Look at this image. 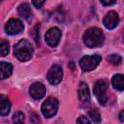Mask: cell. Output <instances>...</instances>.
<instances>
[{
  "instance_id": "cell-14",
  "label": "cell",
  "mask_w": 124,
  "mask_h": 124,
  "mask_svg": "<svg viewBox=\"0 0 124 124\" xmlns=\"http://www.w3.org/2000/svg\"><path fill=\"white\" fill-rule=\"evenodd\" d=\"M111 84L116 90L123 91L124 90V75L122 74L114 75L111 78Z\"/></svg>"
},
{
  "instance_id": "cell-13",
  "label": "cell",
  "mask_w": 124,
  "mask_h": 124,
  "mask_svg": "<svg viewBox=\"0 0 124 124\" xmlns=\"http://www.w3.org/2000/svg\"><path fill=\"white\" fill-rule=\"evenodd\" d=\"M0 78L1 79H4L6 78H9L12 73H13V66L12 64L5 62V61H1L0 62Z\"/></svg>"
},
{
  "instance_id": "cell-19",
  "label": "cell",
  "mask_w": 124,
  "mask_h": 124,
  "mask_svg": "<svg viewBox=\"0 0 124 124\" xmlns=\"http://www.w3.org/2000/svg\"><path fill=\"white\" fill-rule=\"evenodd\" d=\"M13 121L15 123H22L24 121V114L21 111H16L13 116Z\"/></svg>"
},
{
  "instance_id": "cell-4",
  "label": "cell",
  "mask_w": 124,
  "mask_h": 124,
  "mask_svg": "<svg viewBox=\"0 0 124 124\" xmlns=\"http://www.w3.org/2000/svg\"><path fill=\"white\" fill-rule=\"evenodd\" d=\"M100 55H85L79 60V66L84 72H90L94 70L101 62Z\"/></svg>"
},
{
  "instance_id": "cell-5",
  "label": "cell",
  "mask_w": 124,
  "mask_h": 124,
  "mask_svg": "<svg viewBox=\"0 0 124 124\" xmlns=\"http://www.w3.org/2000/svg\"><path fill=\"white\" fill-rule=\"evenodd\" d=\"M58 109V101L55 98L49 97L47 98L42 105L41 110L44 116L46 117H52Z\"/></svg>"
},
{
  "instance_id": "cell-6",
  "label": "cell",
  "mask_w": 124,
  "mask_h": 124,
  "mask_svg": "<svg viewBox=\"0 0 124 124\" xmlns=\"http://www.w3.org/2000/svg\"><path fill=\"white\" fill-rule=\"evenodd\" d=\"M47 80L49 81V83L51 84H58L63 78V72H62V68L59 65H53L51 66V68L48 70V73L46 75Z\"/></svg>"
},
{
  "instance_id": "cell-3",
  "label": "cell",
  "mask_w": 124,
  "mask_h": 124,
  "mask_svg": "<svg viewBox=\"0 0 124 124\" xmlns=\"http://www.w3.org/2000/svg\"><path fill=\"white\" fill-rule=\"evenodd\" d=\"M108 84L105 79L98 80L94 85V95L101 105H106L108 101Z\"/></svg>"
},
{
  "instance_id": "cell-21",
  "label": "cell",
  "mask_w": 124,
  "mask_h": 124,
  "mask_svg": "<svg viewBox=\"0 0 124 124\" xmlns=\"http://www.w3.org/2000/svg\"><path fill=\"white\" fill-rule=\"evenodd\" d=\"M77 122H78V123H89L90 120L87 119L85 116H80L79 118L77 119Z\"/></svg>"
},
{
  "instance_id": "cell-8",
  "label": "cell",
  "mask_w": 124,
  "mask_h": 124,
  "mask_svg": "<svg viewBox=\"0 0 124 124\" xmlns=\"http://www.w3.org/2000/svg\"><path fill=\"white\" fill-rule=\"evenodd\" d=\"M45 38L49 46H56L61 38V31L57 27H52L46 33Z\"/></svg>"
},
{
  "instance_id": "cell-11",
  "label": "cell",
  "mask_w": 124,
  "mask_h": 124,
  "mask_svg": "<svg viewBox=\"0 0 124 124\" xmlns=\"http://www.w3.org/2000/svg\"><path fill=\"white\" fill-rule=\"evenodd\" d=\"M29 92H30V95H31L32 98H34L36 100H40V99H42L45 96L46 88H45V85L43 83H41V82H34L30 86Z\"/></svg>"
},
{
  "instance_id": "cell-18",
  "label": "cell",
  "mask_w": 124,
  "mask_h": 124,
  "mask_svg": "<svg viewBox=\"0 0 124 124\" xmlns=\"http://www.w3.org/2000/svg\"><path fill=\"white\" fill-rule=\"evenodd\" d=\"M107 59L112 65H119L120 62H121V60H122L121 57L118 54H110V55H108L107 57Z\"/></svg>"
},
{
  "instance_id": "cell-22",
  "label": "cell",
  "mask_w": 124,
  "mask_h": 124,
  "mask_svg": "<svg viewBox=\"0 0 124 124\" xmlns=\"http://www.w3.org/2000/svg\"><path fill=\"white\" fill-rule=\"evenodd\" d=\"M100 1L105 6H110V5H112V4L115 3V0H100Z\"/></svg>"
},
{
  "instance_id": "cell-23",
  "label": "cell",
  "mask_w": 124,
  "mask_h": 124,
  "mask_svg": "<svg viewBox=\"0 0 124 124\" xmlns=\"http://www.w3.org/2000/svg\"><path fill=\"white\" fill-rule=\"evenodd\" d=\"M119 120L120 121H124V109L123 110H121L120 111V113H119Z\"/></svg>"
},
{
  "instance_id": "cell-7",
  "label": "cell",
  "mask_w": 124,
  "mask_h": 124,
  "mask_svg": "<svg viewBox=\"0 0 124 124\" xmlns=\"http://www.w3.org/2000/svg\"><path fill=\"white\" fill-rule=\"evenodd\" d=\"M24 29L23 23L17 18H11L5 26V31L10 35H16L22 32Z\"/></svg>"
},
{
  "instance_id": "cell-16",
  "label": "cell",
  "mask_w": 124,
  "mask_h": 124,
  "mask_svg": "<svg viewBox=\"0 0 124 124\" xmlns=\"http://www.w3.org/2000/svg\"><path fill=\"white\" fill-rule=\"evenodd\" d=\"M88 115L90 117V121H92L94 123H99L101 121V114L98 111V109H96V108H92L91 110H89Z\"/></svg>"
},
{
  "instance_id": "cell-2",
  "label": "cell",
  "mask_w": 124,
  "mask_h": 124,
  "mask_svg": "<svg viewBox=\"0 0 124 124\" xmlns=\"http://www.w3.org/2000/svg\"><path fill=\"white\" fill-rule=\"evenodd\" d=\"M14 54L21 62L28 61L32 57V54H33V46L31 43H29L25 39L20 40L15 46Z\"/></svg>"
},
{
  "instance_id": "cell-15",
  "label": "cell",
  "mask_w": 124,
  "mask_h": 124,
  "mask_svg": "<svg viewBox=\"0 0 124 124\" xmlns=\"http://www.w3.org/2000/svg\"><path fill=\"white\" fill-rule=\"evenodd\" d=\"M0 113L2 116L4 115H7L9 112H10V109H11V103L10 101L4 97V96H1L0 97Z\"/></svg>"
},
{
  "instance_id": "cell-1",
  "label": "cell",
  "mask_w": 124,
  "mask_h": 124,
  "mask_svg": "<svg viewBox=\"0 0 124 124\" xmlns=\"http://www.w3.org/2000/svg\"><path fill=\"white\" fill-rule=\"evenodd\" d=\"M83 42L88 47H99L105 42L104 33L98 27L89 28L83 34Z\"/></svg>"
},
{
  "instance_id": "cell-9",
  "label": "cell",
  "mask_w": 124,
  "mask_h": 124,
  "mask_svg": "<svg viewBox=\"0 0 124 124\" xmlns=\"http://www.w3.org/2000/svg\"><path fill=\"white\" fill-rule=\"evenodd\" d=\"M118 22H119V16L113 11L108 12L105 16V17L103 19V24L108 29H113V28H115L118 25Z\"/></svg>"
},
{
  "instance_id": "cell-17",
  "label": "cell",
  "mask_w": 124,
  "mask_h": 124,
  "mask_svg": "<svg viewBox=\"0 0 124 124\" xmlns=\"http://www.w3.org/2000/svg\"><path fill=\"white\" fill-rule=\"evenodd\" d=\"M9 53V43L5 40H1L0 42V55L6 56Z\"/></svg>"
},
{
  "instance_id": "cell-20",
  "label": "cell",
  "mask_w": 124,
  "mask_h": 124,
  "mask_svg": "<svg viewBox=\"0 0 124 124\" xmlns=\"http://www.w3.org/2000/svg\"><path fill=\"white\" fill-rule=\"evenodd\" d=\"M45 2H46V0H32L33 5H34L36 8H38V9L42 8V6L44 5Z\"/></svg>"
},
{
  "instance_id": "cell-12",
  "label": "cell",
  "mask_w": 124,
  "mask_h": 124,
  "mask_svg": "<svg viewBox=\"0 0 124 124\" xmlns=\"http://www.w3.org/2000/svg\"><path fill=\"white\" fill-rule=\"evenodd\" d=\"M17 12L19 14V16L21 17H23L24 19L26 20H30L32 18V11H31V8L30 6L27 4V3H22L18 6L17 8Z\"/></svg>"
},
{
  "instance_id": "cell-24",
  "label": "cell",
  "mask_w": 124,
  "mask_h": 124,
  "mask_svg": "<svg viewBox=\"0 0 124 124\" xmlns=\"http://www.w3.org/2000/svg\"><path fill=\"white\" fill-rule=\"evenodd\" d=\"M123 42H124V34H123Z\"/></svg>"
},
{
  "instance_id": "cell-10",
  "label": "cell",
  "mask_w": 124,
  "mask_h": 124,
  "mask_svg": "<svg viewBox=\"0 0 124 124\" xmlns=\"http://www.w3.org/2000/svg\"><path fill=\"white\" fill-rule=\"evenodd\" d=\"M78 99L81 105L86 106L90 103V93H89V88L86 83L84 82L79 83L78 89Z\"/></svg>"
}]
</instances>
